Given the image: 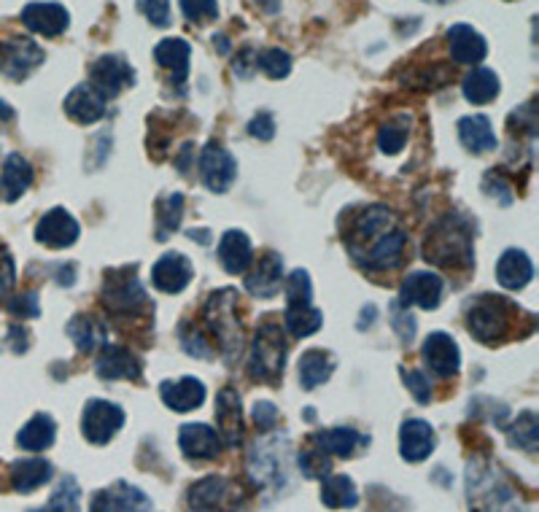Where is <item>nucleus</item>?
<instances>
[{"label": "nucleus", "instance_id": "nucleus-1", "mask_svg": "<svg viewBox=\"0 0 539 512\" xmlns=\"http://www.w3.org/2000/svg\"><path fill=\"white\" fill-rule=\"evenodd\" d=\"M424 254L429 262L440 267H469L475 262L472 254V232H469L467 221L461 216H445L437 221L429 238H426Z\"/></svg>", "mask_w": 539, "mask_h": 512}, {"label": "nucleus", "instance_id": "nucleus-2", "mask_svg": "<svg viewBox=\"0 0 539 512\" xmlns=\"http://www.w3.org/2000/svg\"><path fill=\"white\" fill-rule=\"evenodd\" d=\"M235 305H238L235 289L213 292L205 302V321H208L213 335L219 337L227 362H235L240 356V348H243V332H240L238 316H235Z\"/></svg>", "mask_w": 539, "mask_h": 512}, {"label": "nucleus", "instance_id": "nucleus-3", "mask_svg": "<svg viewBox=\"0 0 539 512\" xmlns=\"http://www.w3.org/2000/svg\"><path fill=\"white\" fill-rule=\"evenodd\" d=\"M286 362V340H283L281 324L267 318L259 327L254 345H251V359H248V375L262 383H278L283 375Z\"/></svg>", "mask_w": 539, "mask_h": 512}, {"label": "nucleus", "instance_id": "nucleus-4", "mask_svg": "<svg viewBox=\"0 0 539 512\" xmlns=\"http://www.w3.org/2000/svg\"><path fill=\"white\" fill-rule=\"evenodd\" d=\"M510 305L504 297H478L467 305L469 335L480 343L496 345L510 332Z\"/></svg>", "mask_w": 539, "mask_h": 512}, {"label": "nucleus", "instance_id": "nucleus-5", "mask_svg": "<svg viewBox=\"0 0 539 512\" xmlns=\"http://www.w3.org/2000/svg\"><path fill=\"white\" fill-rule=\"evenodd\" d=\"M467 486L472 512H507L510 504L513 507L518 504V496L513 494V488L504 486L494 467H472Z\"/></svg>", "mask_w": 539, "mask_h": 512}, {"label": "nucleus", "instance_id": "nucleus-6", "mask_svg": "<svg viewBox=\"0 0 539 512\" xmlns=\"http://www.w3.org/2000/svg\"><path fill=\"white\" fill-rule=\"evenodd\" d=\"M103 302L116 316H138L146 308V292L135 278V267L111 270L103 283Z\"/></svg>", "mask_w": 539, "mask_h": 512}, {"label": "nucleus", "instance_id": "nucleus-7", "mask_svg": "<svg viewBox=\"0 0 539 512\" xmlns=\"http://www.w3.org/2000/svg\"><path fill=\"white\" fill-rule=\"evenodd\" d=\"M124 424V410L106 399H89L81 413V434L92 445H106Z\"/></svg>", "mask_w": 539, "mask_h": 512}, {"label": "nucleus", "instance_id": "nucleus-8", "mask_svg": "<svg viewBox=\"0 0 539 512\" xmlns=\"http://www.w3.org/2000/svg\"><path fill=\"white\" fill-rule=\"evenodd\" d=\"M44 49L30 38H6L0 41V76L25 81L44 62Z\"/></svg>", "mask_w": 539, "mask_h": 512}, {"label": "nucleus", "instance_id": "nucleus-9", "mask_svg": "<svg viewBox=\"0 0 539 512\" xmlns=\"http://www.w3.org/2000/svg\"><path fill=\"white\" fill-rule=\"evenodd\" d=\"M135 71L130 68V62L119 57V54H106L95 60V65L89 68V87L98 92L103 100L116 98L119 92L127 87H133Z\"/></svg>", "mask_w": 539, "mask_h": 512}, {"label": "nucleus", "instance_id": "nucleus-10", "mask_svg": "<svg viewBox=\"0 0 539 512\" xmlns=\"http://www.w3.org/2000/svg\"><path fill=\"white\" fill-rule=\"evenodd\" d=\"M200 173H203L205 186L211 192L224 195L235 184V178H238V162H235V157L224 146L208 143L203 149V157H200Z\"/></svg>", "mask_w": 539, "mask_h": 512}, {"label": "nucleus", "instance_id": "nucleus-11", "mask_svg": "<svg viewBox=\"0 0 539 512\" xmlns=\"http://www.w3.org/2000/svg\"><path fill=\"white\" fill-rule=\"evenodd\" d=\"M389 230H394V216H391L389 208H383V205H370L367 211H362L356 216L354 227H351V232L345 235V246H348V251H356L362 243H367V240L375 243V240L383 238ZM364 251H367V248H364ZM362 256H359V259H362Z\"/></svg>", "mask_w": 539, "mask_h": 512}, {"label": "nucleus", "instance_id": "nucleus-12", "mask_svg": "<svg viewBox=\"0 0 539 512\" xmlns=\"http://www.w3.org/2000/svg\"><path fill=\"white\" fill-rule=\"evenodd\" d=\"M442 297V278L434 273H426V270H418V273H410L399 289V305L402 308H410V305H418L424 310H434L440 305Z\"/></svg>", "mask_w": 539, "mask_h": 512}, {"label": "nucleus", "instance_id": "nucleus-13", "mask_svg": "<svg viewBox=\"0 0 539 512\" xmlns=\"http://www.w3.org/2000/svg\"><path fill=\"white\" fill-rule=\"evenodd\" d=\"M22 22L27 30H33L38 36L54 38L68 30L71 14L60 3H30L22 9Z\"/></svg>", "mask_w": 539, "mask_h": 512}, {"label": "nucleus", "instance_id": "nucleus-14", "mask_svg": "<svg viewBox=\"0 0 539 512\" xmlns=\"http://www.w3.org/2000/svg\"><path fill=\"white\" fill-rule=\"evenodd\" d=\"M79 232V221L73 219L71 213L65 208H54L38 221L36 240L49 248H68L79 240Z\"/></svg>", "mask_w": 539, "mask_h": 512}, {"label": "nucleus", "instance_id": "nucleus-15", "mask_svg": "<svg viewBox=\"0 0 539 512\" xmlns=\"http://www.w3.org/2000/svg\"><path fill=\"white\" fill-rule=\"evenodd\" d=\"M421 356H424V362L429 364V370H432L434 375H440V378H451V375L459 372V345H456V340H453L451 335H445V332H432V335L426 337Z\"/></svg>", "mask_w": 539, "mask_h": 512}, {"label": "nucleus", "instance_id": "nucleus-16", "mask_svg": "<svg viewBox=\"0 0 539 512\" xmlns=\"http://www.w3.org/2000/svg\"><path fill=\"white\" fill-rule=\"evenodd\" d=\"M192 275H195L192 262H189L184 254L173 251V254L162 256L160 262L154 265V270H151V283H154L160 292L178 294V292H184L186 286H189Z\"/></svg>", "mask_w": 539, "mask_h": 512}, {"label": "nucleus", "instance_id": "nucleus-17", "mask_svg": "<svg viewBox=\"0 0 539 512\" xmlns=\"http://www.w3.org/2000/svg\"><path fill=\"white\" fill-rule=\"evenodd\" d=\"M178 445L184 456L195 461H211L221 453V437L216 429H211L208 424H186L181 426V434H178Z\"/></svg>", "mask_w": 539, "mask_h": 512}, {"label": "nucleus", "instance_id": "nucleus-18", "mask_svg": "<svg viewBox=\"0 0 539 512\" xmlns=\"http://www.w3.org/2000/svg\"><path fill=\"white\" fill-rule=\"evenodd\" d=\"M405 232L402 230H389L383 238L372 243L364 256L359 259L367 270L372 273H383V270H394L402 262V251H405Z\"/></svg>", "mask_w": 539, "mask_h": 512}, {"label": "nucleus", "instance_id": "nucleus-19", "mask_svg": "<svg viewBox=\"0 0 539 512\" xmlns=\"http://www.w3.org/2000/svg\"><path fill=\"white\" fill-rule=\"evenodd\" d=\"M95 370L103 380H138L143 372V364L133 351H127L122 345H106L103 354L98 356Z\"/></svg>", "mask_w": 539, "mask_h": 512}, {"label": "nucleus", "instance_id": "nucleus-20", "mask_svg": "<svg viewBox=\"0 0 539 512\" xmlns=\"http://www.w3.org/2000/svg\"><path fill=\"white\" fill-rule=\"evenodd\" d=\"M434 429L421 418H410L402 424V432H399V451H402V459L410 461V464H418L432 456L434 451Z\"/></svg>", "mask_w": 539, "mask_h": 512}, {"label": "nucleus", "instance_id": "nucleus-21", "mask_svg": "<svg viewBox=\"0 0 539 512\" xmlns=\"http://www.w3.org/2000/svg\"><path fill=\"white\" fill-rule=\"evenodd\" d=\"M216 424H219V437L224 445L235 448L243 440V410H240V397L235 389H221L216 397Z\"/></svg>", "mask_w": 539, "mask_h": 512}, {"label": "nucleus", "instance_id": "nucleus-22", "mask_svg": "<svg viewBox=\"0 0 539 512\" xmlns=\"http://www.w3.org/2000/svg\"><path fill=\"white\" fill-rule=\"evenodd\" d=\"M162 402L176 410V413H189L205 402V386L203 380L197 378H181V380H165L160 386Z\"/></svg>", "mask_w": 539, "mask_h": 512}, {"label": "nucleus", "instance_id": "nucleus-23", "mask_svg": "<svg viewBox=\"0 0 539 512\" xmlns=\"http://www.w3.org/2000/svg\"><path fill=\"white\" fill-rule=\"evenodd\" d=\"M448 46H451L453 60L461 62V65L483 62L488 54L486 38L469 25H453L451 30H448Z\"/></svg>", "mask_w": 539, "mask_h": 512}, {"label": "nucleus", "instance_id": "nucleus-24", "mask_svg": "<svg viewBox=\"0 0 539 512\" xmlns=\"http://www.w3.org/2000/svg\"><path fill=\"white\" fill-rule=\"evenodd\" d=\"M313 445L324 451L327 456H354L356 448L362 445H370V437L367 434H359L351 426H335V429H324V432L313 434Z\"/></svg>", "mask_w": 539, "mask_h": 512}, {"label": "nucleus", "instance_id": "nucleus-25", "mask_svg": "<svg viewBox=\"0 0 539 512\" xmlns=\"http://www.w3.org/2000/svg\"><path fill=\"white\" fill-rule=\"evenodd\" d=\"M283 281V259L278 254H265L259 259V265L254 267V273L246 278V289L254 297H262V300H270L278 294Z\"/></svg>", "mask_w": 539, "mask_h": 512}, {"label": "nucleus", "instance_id": "nucleus-26", "mask_svg": "<svg viewBox=\"0 0 539 512\" xmlns=\"http://www.w3.org/2000/svg\"><path fill=\"white\" fill-rule=\"evenodd\" d=\"M219 262L230 275H243L254 262V251H251V240L246 232L230 230L224 232L219 243Z\"/></svg>", "mask_w": 539, "mask_h": 512}, {"label": "nucleus", "instance_id": "nucleus-27", "mask_svg": "<svg viewBox=\"0 0 539 512\" xmlns=\"http://www.w3.org/2000/svg\"><path fill=\"white\" fill-rule=\"evenodd\" d=\"M65 114L79 124H95L106 116V100L100 98L89 84H79L65 98Z\"/></svg>", "mask_w": 539, "mask_h": 512}, {"label": "nucleus", "instance_id": "nucleus-28", "mask_svg": "<svg viewBox=\"0 0 539 512\" xmlns=\"http://www.w3.org/2000/svg\"><path fill=\"white\" fill-rule=\"evenodd\" d=\"M534 275V267H531V259L518 248H510L499 256V265H496V278L502 283L504 289L510 292H518L526 283L531 281Z\"/></svg>", "mask_w": 539, "mask_h": 512}, {"label": "nucleus", "instance_id": "nucleus-29", "mask_svg": "<svg viewBox=\"0 0 539 512\" xmlns=\"http://www.w3.org/2000/svg\"><path fill=\"white\" fill-rule=\"evenodd\" d=\"M189 44L184 38H165L154 49V60L160 62L165 71H170L173 76V84H184L186 73H189Z\"/></svg>", "mask_w": 539, "mask_h": 512}, {"label": "nucleus", "instance_id": "nucleus-30", "mask_svg": "<svg viewBox=\"0 0 539 512\" xmlns=\"http://www.w3.org/2000/svg\"><path fill=\"white\" fill-rule=\"evenodd\" d=\"M52 464L46 459H25L11 464V486L17 494H30L52 480Z\"/></svg>", "mask_w": 539, "mask_h": 512}, {"label": "nucleus", "instance_id": "nucleus-31", "mask_svg": "<svg viewBox=\"0 0 539 512\" xmlns=\"http://www.w3.org/2000/svg\"><path fill=\"white\" fill-rule=\"evenodd\" d=\"M54 437H57V426H54L52 415L38 413L19 429L17 445L22 451H46Z\"/></svg>", "mask_w": 539, "mask_h": 512}, {"label": "nucleus", "instance_id": "nucleus-32", "mask_svg": "<svg viewBox=\"0 0 539 512\" xmlns=\"http://www.w3.org/2000/svg\"><path fill=\"white\" fill-rule=\"evenodd\" d=\"M68 335L73 337V343H76L81 354H92V351H98L100 345H106L108 329L95 316H84L81 313V316H76L68 324Z\"/></svg>", "mask_w": 539, "mask_h": 512}, {"label": "nucleus", "instance_id": "nucleus-33", "mask_svg": "<svg viewBox=\"0 0 539 512\" xmlns=\"http://www.w3.org/2000/svg\"><path fill=\"white\" fill-rule=\"evenodd\" d=\"M227 499V480L224 477H203L189 491V507L192 512H219Z\"/></svg>", "mask_w": 539, "mask_h": 512}, {"label": "nucleus", "instance_id": "nucleus-34", "mask_svg": "<svg viewBox=\"0 0 539 512\" xmlns=\"http://www.w3.org/2000/svg\"><path fill=\"white\" fill-rule=\"evenodd\" d=\"M459 141L475 154L496 149V133L491 130V122L480 114L459 119Z\"/></svg>", "mask_w": 539, "mask_h": 512}, {"label": "nucleus", "instance_id": "nucleus-35", "mask_svg": "<svg viewBox=\"0 0 539 512\" xmlns=\"http://www.w3.org/2000/svg\"><path fill=\"white\" fill-rule=\"evenodd\" d=\"M321 502L327 504L329 510H351L359 504V491H356L354 480L348 475H327L324 486H321Z\"/></svg>", "mask_w": 539, "mask_h": 512}, {"label": "nucleus", "instance_id": "nucleus-36", "mask_svg": "<svg viewBox=\"0 0 539 512\" xmlns=\"http://www.w3.org/2000/svg\"><path fill=\"white\" fill-rule=\"evenodd\" d=\"M33 184V168L22 154H11L6 157V165H3V189H6V200L14 203L19 197L25 195L27 189Z\"/></svg>", "mask_w": 539, "mask_h": 512}, {"label": "nucleus", "instance_id": "nucleus-37", "mask_svg": "<svg viewBox=\"0 0 539 512\" xmlns=\"http://www.w3.org/2000/svg\"><path fill=\"white\" fill-rule=\"evenodd\" d=\"M335 372V359L327 351H308L300 359V383L305 391H313L321 383H327Z\"/></svg>", "mask_w": 539, "mask_h": 512}, {"label": "nucleus", "instance_id": "nucleus-38", "mask_svg": "<svg viewBox=\"0 0 539 512\" xmlns=\"http://www.w3.org/2000/svg\"><path fill=\"white\" fill-rule=\"evenodd\" d=\"M464 98L469 103H475V106H486L491 100H496L499 95V76L494 71H488V68H475L472 73H467V79H464Z\"/></svg>", "mask_w": 539, "mask_h": 512}, {"label": "nucleus", "instance_id": "nucleus-39", "mask_svg": "<svg viewBox=\"0 0 539 512\" xmlns=\"http://www.w3.org/2000/svg\"><path fill=\"white\" fill-rule=\"evenodd\" d=\"M283 321H286V329L294 337H310L313 332H319L321 324H324V316L313 305H286Z\"/></svg>", "mask_w": 539, "mask_h": 512}, {"label": "nucleus", "instance_id": "nucleus-40", "mask_svg": "<svg viewBox=\"0 0 539 512\" xmlns=\"http://www.w3.org/2000/svg\"><path fill=\"white\" fill-rule=\"evenodd\" d=\"M184 219V197L168 195L157 203V238L168 240L170 232H176Z\"/></svg>", "mask_w": 539, "mask_h": 512}, {"label": "nucleus", "instance_id": "nucleus-41", "mask_svg": "<svg viewBox=\"0 0 539 512\" xmlns=\"http://www.w3.org/2000/svg\"><path fill=\"white\" fill-rule=\"evenodd\" d=\"M81 502V488L76 483V477L65 475L60 480V486L54 491L52 502L41 507V510H30V512H81L79 507Z\"/></svg>", "mask_w": 539, "mask_h": 512}, {"label": "nucleus", "instance_id": "nucleus-42", "mask_svg": "<svg viewBox=\"0 0 539 512\" xmlns=\"http://www.w3.org/2000/svg\"><path fill=\"white\" fill-rule=\"evenodd\" d=\"M407 135H410V119L407 116H399V119H391L389 124H383L378 133V146L383 154H397V151L405 149Z\"/></svg>", "mask_w": 539, "mask_h": 512}, {"label": "nucleus", "instance_id": "nucleus-43", "mask_svg": "<svg viewBox=\"0 0 539 512\" xmlns=\"http://www.w3.org/2000/svg\"><path fill=\"white\" fill-rule=\"evenodd\" d=\"M510 432V442L523 448V451L534 453L537 451V442H539V424H537V415L534 413H521L518 415V421L513 424V429H507Z\"/></svg>", "mask_w": 539, "mask_h": 512}, {"label": "nucleus", "instance_id": "nucleus-44", "mask_svg": "<svg viewBox=\"0 0 539 512\" xmlns=\"http://www.w3.org/2000/svg\"><path fill=\"white\" fill-rule=\"evenodd\" d=\"M257 68L270 79H286L292 71V57L283 49H265L262 54H257Z\"/></svg>", "mask_w": 539, "mask_h": 512}, {"label": "nucleus", "instance_id": "nucleus-45", "mask_svg": "<svg viewBox=\"0 0 539 512\" xmlns=\"http://www.w3.org/2000/svg\"><path fill=\"white\" fill-rule=\"evenodd\" d=\"M286 305H313V286L305 270H294L286 281Z\"/></svg>", "mask_w": 539, "mask_h": 512}, {"label": "nucleus", "instance_id": "nucleus-46", "mask_svg": "<svg viewBox=\"0 0 539 512\" xmlns=\"http://www.w3.org/2000/svg\"><path fill=\"white\" fill-rule=\"evenodd\" d=\"M300 469L310 480L327 477L332 472V459L324 451H319V448H308V451L300 453Z\"/></svg>", "mask_w": 539, "mask_h": 512}, {"label": "nucleus", "instance_id": "nucleus-47", "mask_svg": "<svg viewBox=\"0 0 539 512\" xmlns=\"http://www.w3.org/2000/svg\"><path fill=\"white\" fill-rule=\"evenodd\" d=\"M181 11L192 22H211L219 17V3L216 0H181Z\"/></svg>", "mask_w": 539, "mask_h": 512}, {"label": "nucleus", "instance_id": "nucleus-48", "mask_svg": "<svg viewBox=\"0 0 539 512\" xmlns=\"http://www.w3.org/2000/svg\"><path fill=\"white\" fill-rule=\"evenodd\" d=\"M116 491H119V502H122V507L127 512H149L151 510V499L143 491H138V488L127 486V483H119L116 486Z\"/></svg>", "mask_w": 539, "mask_h": 512}, {"label": "nucleus", "instance_id": "nucleus-49", "mask_svg": "<svg viewBox=\"0 0 539 512\" xmlns=\"http://www.w3.org/2000/svg\"><path fill=\"white\" fill-rule=\"evenodd\" d=\"M138 9L154 27L170 25V0H138Z\"/></svg>", "mask_w": 539, "mask_h": 512}, {"label": "nucleus", "instance_id": "nucleus-50", "mask_svg": "<svg viewBox=\"0 0 539 512\" xmlns=\"http://www.w3.org/2000/svg\"><path fill=\"white\" fill-rule=\"evenodd\" d=\"M402 375H405V383L407 389H410V394H413L421 405H426V402L432 399V386H429V380H426L424 372L402 370Z\"/></svg>", "mask_w": 539, "mask_h": 512}, {"label": "nucleus", "instance_id": "nucleus-51", "mask_svg": "<svg viewBox=\"0 0 539 512\" xmlns=\"http://www.w3.org/2000/svg\"><path fill=\"white\" fill-rule=\"evenodd\" d=\"M181 343H184L186 354L197 356V359H205V356H211V345L205 343V337L200 332H189V329H181Z\"/></svg>", "mask_w": 539, "mask_h": 512}, {"label": "nucleus", "instance_id": "nucleus-52", "mask_svg": "<svg viewBox=\"0 0 539 512\" xmlns=\"http://www.w3.org/2000/svg\"><path fill=\"white\" fill-rule=\"evenodd\" d=\"M9 310L14 313V316L36 318L38 313H41V308H38V294L27 292V294H22V297H14V300L9 302Z\"/></svg>", "mask_w": 539, "mask_h": 512}, {"label": "nucleus", "instance_id": "nucleus-53", "mask_svg": "<svg viewBox=\"0 0 539 512\" xmlns=\"http://www.w3.org/2000/svg\"><path fill=\"white\" fill-rule=\"evenodd\" d=\"M248 133L254 135V138H259V141H270V138L275 135L273 116L267 114V111H262V114L254 116V119H251V124H248Z\"/></svg>", "mask_w": 539, "mask_h": 512}, {"label": "nucleus", "instance_id": "nucleus-54", "mask_svg": "<svg viewBox=\"0 0 539 512\" xmlns=\"http://www.w3.org/2000/svg\"><path fill=\"white\" fill-rule=\"evenodd\" d=\"M394 321H391V327L397 329L399 337L405 340V343H410L413 337H416V318L410 316V313H405V310L394 308Z\"/></svg>", "mask_w": 539, "mask_h": 512}, {"label": "nucleus", "instance_id": "nucleus-55", "mask_svg": "<svg viewBox=\"0 0 539 512\" xmlns=\"http://www.w3.org/2000/svg\"><path fill=\"white\" fill-rule=\"evenodd\" d=\"M254 424H257L262 432L273 429V426L278 424V407L270 405V402H257V405H254Z\"/></svg>", "mask_w": 539, "mask_h": 512}, {"label": "nucleus", "instance_id": "nucleus-56", "mask_svg": "<svg viewBox=\"0 0 539 512\" xmlns=\"http://www.w3.org/2000/svg\"><path fill=\"white\" fill-rule=\"evenodd\" d=\"M89 512H127V510H124L122 502H119V496H116L114 491H100V494H95L92 504H89Z\"/></svg>", "mask_w": 539, "mask_h": 512}, {"label": "nucleus", "instance_id": "nucleus-57", "mask_svg": "<svg viewBox=\"0 0 539 512\" xmlns=\"http://www.w3.org/2000/svg\"><path fill=\"white\" fill-rule=\"evenodd\" d=\"M254 68H257V52H254V49H243L238 60H235V73L248 79Z\"/></svg>", "mask_w": 539, "mask_h": 512}, {"label": "nucleus", "instance_id": "nucleus-58", "mask_svg": "<svg viewBox=\"0 0 539 512\" xmlns=\"http://www.w3.org/2000/svg\"><path fill=\"white\" fill-rule=\"evenodd\" d=\"M259 9L267 11V14H278L281 11V0H254Z\"/></svg>", "mask_w": 539, "mask_h": 512}, {"label": "nucleus", "instance_id": "nucleus-59", "mask_svg": "<svg viewBox=\"0 0 539 512\" xmlns=\"http://www.w3.org/2000/svg\"><path fill=\"white\" fill-rule=\"evenodd\" d=\"M11 119H14V108L6 100H0V122H11Z\"/></svg>", "mask_w": 539, "mask_h": 512}, {"label": "nucleus", "instance_id": "nucleus-60", "mask_svg": "<svg viewBox=\"0 0 539 512\" xmlns=\"http://www.w3.org/2000/svg\"><path fill=\"white\" fill-rule=\"evenodd\" d=\"M189 238H192V240H200V243H211V238H208V232H205V230H192V232H189Z\"/></svg>", "mask_w": 539, "mask_h": 512}, {"label": "nucleus", "instance_id": "nucleus-61", "mask_svg": "<svg viewBox=\"0 0 539 512\" xmlns=\"http://www.w3.org/2000/svg\"><path fill=\"white\" fill-rule=\"evenodd\" d=\"M213 41H219V49H221V52H227V49H230V44H227V38H224V36L213 38Z\"/></svg>", "mask_w": 539, "mask_h": 512}, {"label": "nucleus", "instance_id": "nucleus-62", "mask_svg": "<svg viewBox=\"0 0 539 512\" xmlns=\"http://www.w3.org/2000/svg\"><path fill=\"white\" fill-rule=\"evenodd\" d=\"M426 3H451V0H426Z\"/></svg>", "mask_w": 539, "mask_h": 512}]
</instances>
